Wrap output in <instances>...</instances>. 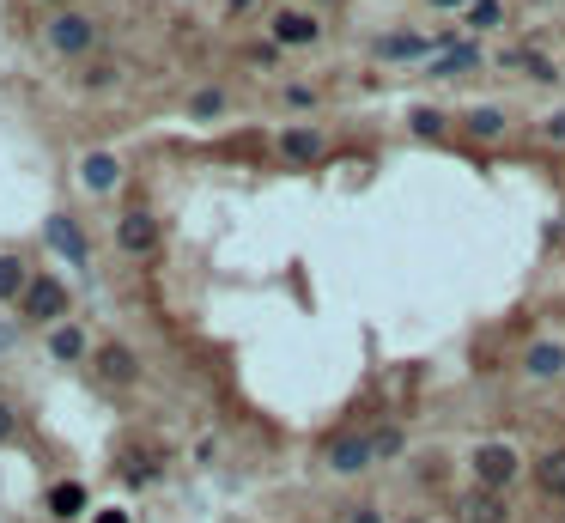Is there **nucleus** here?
Wrapping results in <instances>:
<instances>
[{"instance_id":"obj_23","label":"nucleus","mask_w":565,"mask_h":523,"mask_svg":"<svg viewBox=\"0 0 565 523\" xmlns=\"http://www.w3.org/2000/svg\"><path fill=\"white\" fill-rule=\"evenodd\" d=\"M13 432H19V414H13V408H7V402H0V444H7V438H13Z\"/></svg>"},{"instance_id":"obj_28","label":"nucleus","mask_w":565,"mask_h":523,"mask_svg":"<svg viewBox=\"0 0 565 523\" xmlns=\"http://www.w3.org/2000/svg\"><path fill=\"white\" fill-rule=\"evenodd\" d=\"M237 7H250V0H237Z\"/></svg>"},{"instance_id":"obj_6","label":"nucleus","mask_w":565,"mask_h":523,"mask_svg":"<svg viewBox=\"0 0 565 523\" xmlns=\"http://www.w3.org/2000/svg\"><path fill=\"white\" fill-rule=\"evenodd\" d=\"M49 43H55L61 55H79V49H92V19H79V13H61V19L49 25Z\"/></svg>"},{"instance_id":"obj_21","label":"nucleus","mask_w":565,"mask_h":523,"mask_svg":"<svg viewBox=\"0 0 565 523\" xmlns=\"http://www.w3.org/2000/svg\"><path fill=\"white\" fill-rule=\"evenodd\" d=\"M474 25H499V0H474Z\"/></svg>"},{"instance_id":"obj_5","label":"nucleus","mask_w":565,"mask_h":523,"mask_svg":"<svg viewBox=\"0 0 565 523\" xmlns=\"http://www.w3.org/2000/svg\"><path fill=\"white\" fill-rule=\"evenodd\" d=\"M116 244H122L128 256H146V250L158 244V219H152V213H128L122 226H116Z\"/></svg>"},{"instance_id":"obj_11","label":"nucleus","mask_w":565,"mask_h":523,"mask_svg":"<svg viewBox=\"0 0 565 523\" xmlns=\"http://www.w3.org/2000/svg\"><path fill=\"white\" fill-rule=\"evenodd\" d=\"M79 177H86V189H92V195H104V189H116V183H122V165H116L110 153H92L86 165H79Z\"/></svg>"},{"instance_id":"obj_20","label":"nucleus","mask_w":565,"mask_h":523,"mask_svg":"<svg viewBox=\"0 0 565 523\" xmlns=\"http://www.w3.org/2000/svg\"><path fill=\"white\" fill-rule=\"evenodd\" d=\"M408 122H414V134H426V140H432V134H444V116H438V110H414Z\"/></svg>"},{"instance_id":"obj_26","label":"nucleus","mask_w":565,"mask_h":523,"mask_svg":"<svg viewBox=\"0 0 565 523\" xmlns=\"http://www.w3.org/2000/svg\"><path fill=\"white\" fill-rule=\"evenodd\" d=\"M353 523H383V517H377V511H359V517H353Z\"/></svg>"},{"instance_id":"obj_25","label":"nucleus","mask_w":565,"mask_h":523,"mask_svg":"<svg viewBox=\"0 0 565 523\" xmlns=\"http://www.w3.org/2000/svg\"><path fill=\"white\" fill-rule=\"evenodd\" d=\"M98 523H128V511H104V517H98Z\"/></svg>"},{"instance_id":"obj_14","label":"nucleus","mask_w":565,"mask_h":523,"mask_svg":"<svg viewBox=\"0 0 565 523\" xmlns=\"http://www.w3.org/2000/svg\"><path fill=\"white\" fill-rule=\"evenodd\" d=\"M49 353H55L61 365H73V359H86V335H79L73 323H61V329L49 335Z\"/></svg>"},{"instance_id":"obj_13","label":"nucleus","mask_w":565,"mask_h":523,"mask_svg":"<svg viewBox=\"0 0 565 523\" xmlns=\"http://www.w3.org/2000/svg\"><path fill=\"white\" fill-rule=\"evenodd\" d=\"M49 244H55L67 262H79V268H86V238H79V226H73V219H49Z\"/></svg>"},{"instance_id":"obj_12","label":"nucleus","mask_w":565,"mask_h":523,"mask_svg":"<svg viewBox=\"0 0 565 523\" xmlns=\"http://www.w3.org/2000/svg\"><path fill=\"white\" fill-rule=\"evenodd\" d=\"M280 153H286L292 165H310V159L322 153V134H316V128H286V134H280Z\"/></svg>"},{"instance_id":"obj_9","label":"nucleus","mask_w":565,"mask_h":523,"mask_svg":"<svg viewBox=\"0 0 565 523\" xmlns=\"http://www.w3.org/2000/svg\"><path fill=\"white\" fill-rule=\"evenodd\" d=\"M98 371H104L110 384H134V378H140L134 353H128V347H116V341H110V347H98Z\"/></svg>"},{"instance_id":"obj_27","label":"nucleus","mask_w":565,"mask_h":523,"mask_svg":"<svg viewBox=\"0 0 565 523\" xmlns=\"http://www.w3.org/2000/svg\"><path fill=\"white\" fill-rule=\"evenodd\" d=\"M432 7H462V0H432Z\"/></svg>"},{"instance_id":"obj_18","label":"nucleus","mask_w":565,"mask_h":523,"mask_svg":"<svg viewBox=\"0 0 565 523\" xmlns=\"http://www.w3.org/2000/svg\"><path fill=\"white\" fill-rule=\"evenodd\" d=\"M468 134H505V110H474L468 116Z\"/></svg>"},{"instance_id":"obj_22","label":"nucleus","mask_w":565,"mask_h":523,"mask_svg":"<svg viewBox=\"0 0 565 523\" xmlns=\"http://www.w3.org/2000/svg\"><path fill=\"white\" fill-rule=\"evenodd\" d=\"M395 451H401V432H395V426L377 432V457H395Z\"/></svg>"},{"instance_id":"obj_3","label":"nucleus","mask_w":565,"mask_h":523,"mask_svg":"<svg viewBox=\"0 0 565 523\" xmlns=\"http://www.w3.org/2000/svg\"><path fill=\"white\" fill-rule=\"evenodd\" d=\"M377 463V432H341L335 444H329V469L335 475H359V469H371Z\"/></svg>"},{"instance_id":"obj_7","label":"nucleus","mask_w":565,"mask_h":523,"mask_svg":"<svg viewBox=\"0 0 565 523\" xmlns=\"http://www.w3.org/2000/svg\"><path fill=\"white\" fill-rule=\"evenodd\" d=\"M535 481H541L547 499H565V444H553V451L535 457Z\"/></svg>"},{"instance_id":"obj_24","label":"nucleus","mask_w":565,"mask_h":523,"mask_svg":"<svg viewBox=\"0 0 565 523\" xmlns=\"http://www.w3.org/2000/svg\"><path fill=\"white\" fill-rule=\"evenodd\" d=\"M547 134H553V140H565V116H547Z\"/></svg>"},{"instance_id":"obj_15","label":"nucleus","mask_w":565,"mask_h":523,"mask_svg":"<svg viewBox=\"0 0 565 523\" xmlns=\"http://www.w3.org/2000/svg\"><path fill=\"white\" fill-rule=\"evenodd\" d=\"M49 511L67 523V517H79V511H86V487H79V481H61L55 493H49Z\"/></svg>"},{"instance_id":"obj_8","label":"nucleus","mask_w":565,"mask_h":523,"mask_svg":"<svg viewBox=\"0 0 565 523\" xmlns=\"http://www.w3.org/2000/svg\"><path fill=\"white\" fill-rule=\"evenodd\" d=\"M322 31H316V19L310 13H280L274 19V43H286V49H304V43H316Z\"/></svg>"},{"instance_id":"obj_10","label":"nucleus","mask_w":565,"mask_h":523,"mask_svg":"<svg viewBox=\"0 0 565 523\" xmlns=\"http://www.w3.org/2000/svg\"><path fill=\"white\" fill-rule=\"evenodd\" d=\"M523 371H529V378H559V371H565V347L559 341H535L529 359H523Z\"/></svg>"},{"instance_id":"obj_1","label":"nucleus","mask_w":565,"mask_h":523,"mask_svg":"<svg viewBox=\"0 0 565 523\" xmlns=\"http://www.w3.org/2000/svg\"><path fill=\"white\" fill-rule=\"evenodd\" d=\"M19 317H31V323H61V317H67V286L49 280V274H31V286H25V298H19Z\"/></svg>"},{"instance_id":"obj_16","label":"nucleus","mask_w":565,"mask_h":523,"mask_svg":"<svg viewBox=\"0 0 565 523\" xmlns=\"http://www.w3.org/2000/svg\"><path fill=\"white\" fill-rule=\"evenodd\" d=\"M25 286H31L25 262L19 256H0V298H25Z\"/></svg>"},{"instance_id":"obj_17","label":"nucleus","mask_w":565,"mask_h":523,"mask_svg":"<svg viewBox=\"0 0 565 523\" xmlns=\"http://www.w3.org/2000/svg\"><path fill=\"white\" fill-rule=\"evenodd\" d=\"M377 55H383V61H420V55H426V37H383Z\"/></svg>"},{"instance_id":"obj_2","label":"nucleus","mask_w":565,"mask_h":523,"mask_svg":"<svg viewBox=\"0 0 565 523\" xmlns=\"http://www.w3.org/2000/svg\"><path fill=\"white\" fill-rule=\"evenodd\" d=\"M468 463H474V481H480V487H499V493H505V487L517 481V469H523V457L511 451V444H480Z\"/></svg>"},{"instance_id":"obj_19","label":"nucleus","mask_w":565,"mask_h":523,"mask_svg":"<svg viewBox=\"0 0 565 523\" xmlns=\"http://www.w3.org/2000/svg\"><path fill=\"white\" fill-rule=\"evenodd\" d=\"M219 110H225V92H219V86H213V92H201V98L189 104V116H201V122H207V116H219Z\"/></svg>"},{"instance_id":"obj_29","label":"nucleus","mask_w":565,"mask_h":523,"mask_svg":"<svg viewBox=\"0 0 565 523\" xmlns=\"http://www.w3.org/2000/svg\"><path fill=\"white\" fill-rule=\"evenodd\" d=\"M559 523H565V517H559Z\"/></svg>"},{"instance_id":"obj_4","label":"nucleus","mask_w":565,"mask_h":523,"mask_svg":"<svg viewBox=\"0 0 565 523\" xmlns=\"http://www.w3.org/2000/svg\"><path fill=\"white\" fill-rule=\"evenodd\" d=\"M456 517H462V523H511V505H505L499 487H468V493L456 499Z\"/></svg>"}]
</instances>
